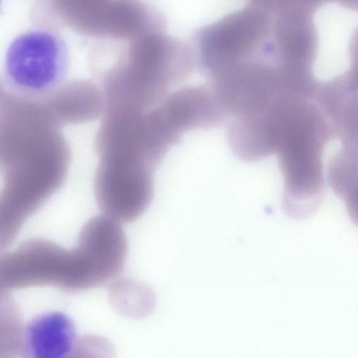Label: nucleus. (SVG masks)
<instances>
[{"instance_id": "nucleus-1", "label": "nucleus", "mask_w": 358, "mask_h": 358, "mask_svg": "<svg viewBox=\"0 0 358 358\" xmlns=\"http://www.w3.org/2000/svg\"><path fill=\"white\" fill-rule=\"evenodd\" d=\"M43 100L0 93V248L64 184L71 150Z\"/></svg>"}, {"instance_id": "nucleus-2", "label": "nucleus", "mask_w": 358, "mask_h": 358, "mask_svg": "<svg viewBox=\"0 0 358 358\" xmlns=\"http://www.w3.org/2000/svg\"><path fill=\"white\" fill-rule=\"evenodd\" d=\"M95 147L99 210L120 223L136 220L152 199L154 173L170 148L159 122L150 110L106 106Z\"/></svg>"}, {"instance_id": "nucleus-3", "label": "nucleus", "mask_w": 358, "mask_h": 358, "mask_svg": "<svg viewBox=\"0 0 358 358\" xmlns=\"http://www.w3.org/2000/svg\"><path fill=\"white\" fill-rule=\"evenodd\" d=\"M127 250L121 223L99 215L83 226L73 248L35 238L1 254L0 291L50 286L78 292L97 287L121 274Z\"/></svg>"}, {"instance_id": "nucleus-4", "label": "nucleus", "mask_w": 358, "mask_h": 358, "mask_svg": "<svg viewBox=\"0 0 358 358\" xmlns=\"http://www.w3.org/2000/svg\"><path fill=\"white\" fill-rule=\"evenodd\" d=\"M90 59L94 81L106 104H126L149 110L161 103L170 90L192 73L193 50L164 32L128 41H106Z\"/></svg>"}, {"instance_id": "nucleus-5", "label": "nucleus", "mask_w": 358, "mask_h": 358, "mask_svg": "<svg viewBox=\"0 0 358 358\" xmlns=\"http://www.w3.org/2000/svg\"><path fill=\"white\" fill-rule=\"evenodd\" d=\"M266 138L283 177L285 213L295 220L310 217L324 201L323 154L334 138L324 112L313 97L289 96L269 117Z\"/></svg>"}, {"instance_id": "nucleus-6", "label": "nucleus", "mask_w": 358, "mask_h": 358, "mask_svg": "<svg viewBox=\"0 0 358 358\" xmlns=\"http://www.w3.org/2000/svg\"><path fill=\"white\" fill-rule=\"evenodd\" d=\"M69 67V50L60 33L35 27L15 36L8 45L1 89L43 100L66 82Z\"/></svg>"}, {"instance_id": "nucleus-7", "label": "nucleus", "mask_w": 358, "mask_h": 358, "mask_svg": "<svg viewBox=\"0 0 358 358\" xmlns=\"http://www.w3.org/2000/svg\"><path fill=\"white\" fill-rule=\"evenodd\" d=\"M274 15L253 3L201 28L196 35V55L211 78L222 70L256 57L270 37Z\"/></svg>"}, {"instance_id": "nucleus-8", "label": "nucleus", "mask_w": 358, "mask_h": 358, "mask_svg": "<svg viewBox=\"0 0 358 358\" xmlns=\"http://www.w3.org/2000/svg\"><path fill=\"white\" fill-rule=\"evenodd\" d=\"M269 58L280 67L300 74H313L318 35L313 15L283 13L274 15L267 43Z\"/></svg>"}, {"instance_id": "nucleus-9", "label": "nucleus", "mask_w": 358, "mask_h": 358, "mask_svg": "<svg viewBox=\"0 0 358 358\" xmlns=\"http://www.w3.org/2000/svg\"><path fill=\"white\" fill-rule=\"evenodd\" d=\"M315 99L324 112L334 138L358 152V68L319 82Z\"/></svg>"}, {"instance_id": "nucleus-10", "label": "nucleus", "mask_w": 358, "mask_h": 358, "mask_svg": "<svg viewBox=\"0 0 358 358\" xmlns=\"http://www.w3.org/2000/svg\"><path fill=\"white\" fill-rule=\"evenodd\" d=\"M112 0H40L30 12L35 27L69 29L94 38Z\"/></svg>"}, {"instance_id": "nucleus-11", "label": "nucleus", "mask_w": 358, "mask_h": 358, "mask_svg": "<svg viewBox=\"0 0 358 358\" xmlns=\"http://www.w3.org/2000/svg\"><path fill=\"white\" fill-rule=\"evenodd\" d=\"M78 338L73 321L60 312L37 315L24 327V357H72Z\"/></svg>"}, {"instance_id": "nucleus-12", "label": "nucleus", "mask_w": 358, "mask_h": 358, "mask_svg": "<svg viewBox=\"0 0 358 358\" xmlns=\"http://www.w3.org/2000/svg\"><path fill=\"white\" fill-rule=\"evenodd\" d=\"M55 120L64 127L101 117L105 110V97L93 81L76 79L65 82L43 99Z\"/></svg>"}, {"instance_id": "nucleus-13", "label": "nucleus", "mask_w": 358, "mask_h": 358, "mask_svg": "<svg viewBox=\"0 0 358 358\" xmlns=\"http://www.w3.org/2000/svg\"><path fill=\"white\" fill-rule=\"evenodd\" d=\"M327 182L358 227V152L342 147L329 159Z\"/></svg>"}, {"instance_id": "nucleus-14", "label": "nucleus", "mask_w": 358, "mask_h": 358, "mask_svg": "<svg viewBox=\"0 0 358 358\" xmlns=\"http://www.w3.org/2000/svg\"><path fill=\"white\" fill-rule=\"evenodd\" d=\"M108 296L113 309L127 317L143 318L154 308V295L150 288L131 279L113 280L110 284Z\"/></svg>"}, {"instance_id": "nucleus-15", "label": "nucleus", "mask_w": 358, "mask_h": 358, "mask_svg": "<svg viewBox=\"0 0 358 358\" xmlns=\"http://www.w3.org/2000/svg\"><path fill=\"white\" fill-rule=\"evenodd\" d=\"M24 327L15 301L0 291V358L24 357Z\"/></svg>"}, {"instance_id": "nucleus-16", "label": "nucleus", "mask_w": 358, "mask_h": 358, "mask_svg": "<svg viewBox=\"0 0 358 358\" xmlns=\"http://www.w3.org/2000/svg\"><path fill=\"white\" fill-rule=\"evenodd\" d=\"M112 352L110 343L101 337L87 336L78 339L72 357L85 356L86 353Z\"/></svg>"}, {"instance_id": "nucleus-17", "label": "nucleus", "mask_w": 358, "mask_h": 358, "mask_svg": "<svg viewBox=\"0 0 358 358\" xmlns=\"http://www.w3.org/2000/svg\"><path fill=\"white\" fill-rule=\"evenodd\" d=\"M350 66L358 67V27L354 30L348 45Z\"/></svg>"}, {"instance_id": "nucleus-18", "label": "nucleus", "mask_w": 358, "mask_h": 358, "mask_svg": "<svg viewBox=\"0 0 358 358\" xmlns=\"http://www.w3.org/2000/svg\"><path fill=\"white\" fill-rule=\"evenodd\" d=\"M351 10L358 11V0H330Z\"/></svg>"}]
</instances>
